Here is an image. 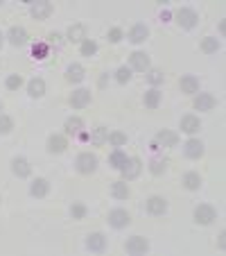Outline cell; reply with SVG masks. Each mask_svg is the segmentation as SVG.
Returning <instances> with one entry per match:
<instances>
[{
  "label": "cell",
  "mask_w": 226,
  "mask_h": 256,
  "mask_svg": "<svg viewBox=\"0 0 226 256\" xmlns=\"http://www.w3.org/2000/svg\"><path fill=\"white\" fill-rule=\"evenodd\" d=\"M111 195L115 197V200H127V197L131 195L129 186H127V181L122 179V181H113L111 184Z\"/></svg>",
  "instance_id": "obj_20"
},
{
  "label": "cell",
  "mask_w": 226,
  "mask_h": 256,
  "mask_svg": "<svg viewBox=\"0 0 226 256\" xmlns=\"http://www.w3.org/2000/svg\"><path fill=\"white\" fill-rule=\"evenodd\" d=\"M95 52H97V43L90 41V39H86V41L82 43V54L84 57H93Z\"/></svg>",
  "instance_id": "obj_34"
},
{
  "label": "cell",
  "mask_w": 226,
  "mask_h": 256,
  "mask_svg": "<svg viewBox=\"0 0 226 256\" xmlns=\"http://www.w3.org/2000/svg\"><path fill=\"white\" fill-rule=\"evenodd\" d=\"M120 39H122V30H120V27H111V30H109V41L118 43Z\"/></svg>",
  "instance_id": "obj_41"
},
{
  "label": "cell",
  "mask_w": 226,
  "mask_h": 256,
  "mask_svg": "<svg viewBox=\"0 0 226 256\" xmlns=\"http://www.w3.org/2000/svg\"><path fill=\"white\" fill-rule=\"evenodd\" d=\"M147 211L152 215H163L167 211V202L165 197H158V195H152L147 200Z\"/></svg>",
  "instance_id": "obj_10"
},
{
  "label": "cell",
  "mask_w": 226,
  "mask_h": 256,
  "mask_svg": "<svg viewBox=\"0 0 226 256\" xmlns=\"http://www.w3.org/2000/svg\"><path fill=\"white\" fill-rule=\"evenodd\" d=\"M12 170H14V175H16V177L25 179V177H30L32 166H30V161H27V159H23V156H16V159L12 161Z\"/></svg>",
  "instance_id": "obj_9"
},
{
  "label": "cell",
  "mask_w": 226,
  "mask_h": 256,
  "mask_svg": "<svg viewBox=\"0 0 226 256\" xmlns=\"http://www.w3.org/2000/svg\"><path fill=\"white\" fill-rule=\"evenodd\" d=\"M0 111H2V102H0Z\"/></svg>",
  "instance_id": "obj_45"
},
{
  "label": "cell",
  "mask_w": 226,
  "mask_h": 256,
  "mask_svg": "<svg viewBox=\"0 0 226 256\" xmlns=\"http://www.w3.org/2000/svg\"><path fill=\"white\" fill-rule=\"evenodd\" d=\"M30 193L34 197H45L50 193V181L48 179H36L34 184L30 186Z\"/></svg>",
  "instance_id": "obj_24"
},
{
  "label": "cell",
  "mask_w": 226,
  "mask_h": 256,
  "mask_svg": "<svg viewBox=\"0 0 226 256\" xmlns=\"http://www.w3.org/2000/svg\"><path fill=\"white\" fill-rule=\"evenodd\" d=\"M30 14L36 18V21H43V18H48L50 14H52V5H50L48 0H39V2H32Z\"/></svg>",
  "instance_id": "obj_7"
},
{
  "label": "cell",
  "mask_w": 226,
  "mask_h": 256,
  "mask_svg": "<svg viewBox=\"0 0 226 256\" xmlns=\"http://www.w3.org/2000/svg\"><path fill=\"white\" fill-rule=\"evenodd\" d=\"M82 127H84V123L77 116H72V118L66 120V134H68V136H79V134H82Z\"/></svg>",
  "instance_id": "obj_25"
},
{
  "label": "cell",
  "mask_w": 226,
  "mask_h": 256,
  "mask_svg": "<svg viewBox=\"0 0 226 256\" xmlns=\"http://www.w3.org/2000/svg\"><path fill=\"white\" fill-rule=\"evenodd\" d=\"M202 50L206 54L217 52V50H220V41H217V39H213V36H206V39L202 41Z\"/></svg>",
  "instance_id": "obj_31"
},
{
  "label": "cell",
  "mask_w": 226,
  "mask_h": 256,
  "mask_svg": "<svg viewBox=\"0 0 226 256\" xmlns=\"http://www.w3.org/2000/svg\"><path fill=\"white\" fill-rule=\"evenodd\" d=\"M90 102V91H86V89H77L75 93L70 96V104H72V109H84L86 104Z\"/></svg>",
  "instance_id": "obj_11"
},
{
  "label": "cell",
  "mask_w": 226,
  "mask_h": 256,
  "mask_svg": "<svg viewBox=\"0 0 226 256\" xmlns=\"http://www.w3.org/2000/svg\"><path fill=\"white\" fill-rule=\"evenodd\" d=\"M217 245H220V250H224V247H226V231L220 233V240H217Z\"/></svg>",
  "instance_id": "obj_43"
},
{
  "label": "cell",
  "mask_w": 226,
  "mask_h": 256,
  "mask_svg": "<svg viewBox=\"0 0 226 256\" xmlns=\"http://www.w3.org/2000/svg\"><path fill=\"white\" fill-rule=\"evenodd\" d=\"M48 41L52 43V46H61V36L57 34V32H54V34H50V36H48Z\"/></svg>",
  "instance_id": "obj_42"
},
{
  "label": "cell",
  "mask_w": 226,
  "mask_h": 256,
  "mask_svg": "<svg viewBox=\"0 0 226 256\" xmlns=\"http://www.w3.org/2000/svg\"><path fill=\"white\" fill-rule=\"evenodd\" d=\"M32 52H34L36 59H43V57H48V43H36Z\"/></svg>",
  "instance_id": "obj_40"
},
{
  "label": "cell",
  "mask_w": 226,
  "mask_h": 256,
  "mask_svg": "<svg viewBox=\"0 0 226 256\" xmlns=\"http://www.w3.org/2000/svg\"><path fill=\"white\" fill-rule=\"evenodd\" d=\"M97 168V156L90 154V152H82L77 156V170L82 175H90Z\"/></svg>",
  "instance_id": "obj_4"
},
{
  "label": "cell",
  "mask_w": 226,
  "mask_h": 256,
  "mask_svg": "<svg viewBox=\"0 0 226 256\" xmlns=\"http://www.w3.org/2000/svg\"><path fill=\"white\" fill-rule=\"evenodd\" d=\"M14 129V120L9 116H2L0 113V134H9Z\"/></svg>",
  "instance_id": "obj_35"
},
{
  "label": "cell",
  "mask_w": 226,
  "mask_h": 256,
  "mask_svg": "<svg viewBox=\"0 0 226 256\" xmlns=\"http://www.w3.org/2000/svg\"><path fill=\"white\" fill-rule=\"evenodd\" d=\"M158 102H161V91L158 89H149L147 93H145V107L156 109L158 107Z\"/></svg>",
  "instance_id": "obj_29"
},
{
  "label": "cell",
  "mask_w": 226,
  "mask_h": 256,
  "mask_svg": "<svg viewBox=\"0 0 226 256\" xmlns=\"http://www.w3.org/2000/svg\"><path fill=\"white\" fill-rule=\"evenodd\" d=\"M215 107H217V100L210 93H199L195 98V109H199V111H213Z\"/></svg>",
  "instance_id": "obj_8"
},
{
  "label": "cell",
  "mask_w": 226,
  "mask_h": 256,
  "mask_svg": "<svg viewBox=\"0 0 226 256\" xmlns=\"http://www.w3.org/2000/svg\"><path fill=\"white\" fill-rule=\"evenodd\" d=\"M107 141L111 145H115V148H122V145L127 143V134H122V131H111Z\"/></svg>",
  "instance_id": "obj_32"
},
{
  "label": "cell",
  "mask_w": 226,
  "mask_h": 256,
  "mask_svg": "<svg viewBox=\"0 0 226 256\" xmlns=\"http://www.w3.org/2000/svg\"><path fill=\"white\" fill-rule=\"evenodd\" d=\"M156 143H161L163 148H172V145L179 143V136L174 134V131L163 129V131H158V134H156Z\"/></svg>",
  "instance_id": "obj_23"
},
{
  "label": "cell",
  "mask_w": 226,
  "mask_h": 256,
  "mask_svg": "<svg viewBox=\"0 0 226 256\" xmlns=\"http://www.w3.org/2000/svg\"><path fill=\"white\" fill-rule=\"evenodd\" d=\"M86 247H89L90 252H104V247H107V238H104V233H100V231L90 233L89 238H86Z\"/></svg>",
  "instance_id": "obj_12"
},
{
  "label": "cell",
  "mask_w": 226,
  "mask_h": 256,
  "mask_svg": "<svg viewBox=\"0 0 226 256\" xmlns=\"http://www.w3.org/2000/svg\"><path fill=\"white\" fill-rule=\"evenodd\" d=\"M68 41L72 43H84L86 41V27L82 23H72L68 27Z\"/></svg>",
  "instance_id": "obj_14"
},
{
  "label": "cell",
  "mask_w": 226,
  "mask_h": 256,
  "mask_svg": "<svg viewBox=\"0 0 226 256\" xmlns=\"http://www.w3.org/2000/svg\"><path fill=\"white\" fill-rule=\"evenodd\" d=\"M107 138H109V129L100 125V127H95V129H93V134H90V143L100 148V145L107 143Z\"/></svg>",
  "instance_id": "obj_27"
},
{
  "label": "cell",
  "mask_w": 226,
  "mask_h": 256,
  "mask_svg": "<svg viewBox=\"0 0 226 256\" xmlns=\"http://www.w3.org/2000/svg\"><path fill=\"white\" fill-rule=\"evenodd\" d=\"M213 220H217V211L210 204H199L195 208V222L197 225H210Z\"/></svg>",
  "instance_id": "obj_3"
},
{
  "label": "cell",
  "mask_w": 226,
  "mask_h": 256,
  "mask_svg": "<svg viewBox=\"0 0 226 256\" xmlns=\"http://www.w3.org/2000/svg\"><path fill=\"white\" fill-rule=\"evenodd\" d=\"M183 186L188 188V191H197L199 186H202V177L197 173H185L183 175Z\"/></svg>",
  "instance_id": "obj_28"
},
{
  "label": "cell",
  "mask_w": 226,
  "mask_h": 256,
  "mask_svg": "<svg viewBox=\"0 0 226 256\" xmlns=\"http://www.w3.org/2000/svg\"><path fill=\"white\" fill-rule=\"evenodd\" d=\"M125 250L129 252V254H145V252L149 250V243L143 238V236H131V238L127 240Z\"/></svg>",
  "instance_id": "obj_6"
},
{
  "label": "cell",
  "mask_w": 226,
  "mask_h": 256,
  "mask_svg": "<svg viewBox=\"0 0 226 256\" xmlns=\"http://www.w3.org/2000/svg\"><path fill=\"white\" fill-rule=\"evenodd\" d=\"M165 168H167V161L165 159H154L152 161V163H149V170H152V173L154 175H161V173H165Z\"/></svg>",
  "instance_id": "obj_36"
},
{
  "label": "cell",
  "mask_w": 226,
  "mask_h": 256,
  "mask_svg": "<svg viewBox=\"0 0 226 256\" xmlns=\"http://www.w3.org/2000/svg\"><path fill=\"white\" fill-rule=\"evenodd\" d=\"M183 152H185L188 159H199V156L203 154V143H202V141H197V138H190V141L185 143Z\"/></svg>",
  "instance_id": "obj_15"
},
{
  "label": "cell",
  "mask_w": 226,
  "mask_h": 256,
  "mask_svg": "<svg viewBox=\"0 0 226 256\" xmlns=\"http://www.w3.org/2000/svg\"><path fill=\"white\" fill-rule=\"evenodd\" d=\"M27 93H30L32 98H41L43 93H45V82H43L41 77H34L27 84Z\"/></svg>",
  "instance_id": "obj_26"
},
{
  "label": "cell",
  "mask_w": 226,
  "mask_h": 256,
  "mask_svg": "<svg viewBox=\"0 0 226 256\" xmlns=\"http://www.w3.org/2000/svg\"><path fill=\"white\" fill-rule=\"evenodd\" d=\"M129 222H131V218L125 208H113L111 213H109V225L115 227V229H122V227H127Z\"/></svg>",
  "instance_id": "obj_5"
},
{
  "label": "cell",
  "mask_w": 226,
  "mask_h": 256,
  "mask_svg": "<svg viewBox=\"0 0 226 256\" xmlns=\"http://www.w3.org/2000/svg\"><path fill=\"white\" fill-rule=\"evenodd\" d=\"M125 161H127L125 152H122V150H115V152L109 156V166H113V168H118V170H120V168L125 166Z\"/></svg>",
  "instance_id": "obj_30"
},
{
  "label": "cell",
  "mask_w": 226,
  "mask_h": 256,
  "mask_svg": "<svg viewBox=\"0 0 226 256\" xmlns=\"http://www.w3.org/2000/svg\"><path fill=\"white\" fill-rule=\"evenodd\" d=\"M147 34H149L147 25H145V23H136L134 27H131V32H129V41L131 43H143L145 39H147Z\"/></svg>",
  "instance_id": "obj_16"
},
{
  "label": "cell",
  "mask_w": 226,
  "mask_h": 256,
  "mask_svg": "<svg viewBox=\"0 0 226 256\" xmlns=\"http://www.w3.org/2000/svg\"><path fill=\"white\" fill-rule=\"evenodd\" d=\"M68 148V141H66V136H59V134H54V136L48 138V150L52 152V154H61L64 150Z\"/></svg>",
  "instance_id": "obj_18"
},
{
  "label": "cell",
  "mask_w": 226,
  "mask_h": 256,
  "mask_svg": "<svg viewBox=\"0 0 226 256\" xmlns=\"http://www.w3.org/2000/svg\"><path fill=\"white\" fill-rule=\"evenodd\" d=\"M147 79H149V84H154V86H158V84H163L165 75H163V71H158V68H152V71L147 73Z\"/></svg>",
  "instance_id": "obj_33"
},
{
  "label": "cell",
  "mask_w": 226,
  "mask_h": 256,
  "mask_svg": "<svg viewBox=\"0 0 226 256\" xmlns=\"http://www.w3.org/2000/svg\"><path fill=\"white\" fill-rule=\"evenodd\" d=\"M9 41H12V46H25V43H27V32H25V27L14 25L12 30H9Z\"/></svg>",
  "instance_id": "obj_21"
},
{
  "label": "cell",
  "mask_w": 226,
  "mask_h": 256,
  "mask_svg": "<svg viewBox=\"0 0 226 256\" xmlns=\"http://www.w3.org/2000/svg\"><path fill=\"white\" fill-rule=\"evenodd\" d=\"M21 84H23V77H21V75H9V77H7V89L16 91V89H21Z\"/></svg>",
  "instance_id": "obj_39"
},
{
  "label": "cell",
  "mask_w": 226,
  "mask_h": 256,
  "mask_svg": "<svg viewBox=\"0 0 226 256\" xmlns=\"http://www.w3.org/2000/svg\"><path fill=\"white\" fill-rule=\"evenodd\" d=\"M0 46H2V34H0Z\"/></svg>",
  "instance_id": "obj_44"
},
{
  "label": "cell",
  "mask_w": 226,
  "mask_h": 256,
  "mask_svg": "<svg viewBox=\"0 0 226 256\" xmlns=\"http://www.w3.org/2000/svg\"><path fill=\"white\" fill-rule=\"evenodd\" d=\"M143 170V161L138 159V156H127L125 166L120 168V173H122V179L125 181H131V179H136Z\"/></svg>",
  "instance_id": "obj_1"
},
{
  "label": "cell",
  "mask_w": 226,
  "mask_h": 256,
  "mask_svg": "<svg viewBox=\"0 0 226 256\" xmlns=\"http://www.w3.org/2000/svg\"><path fill=\"white\" fill-rule=\"evenodd\" d=\"M199 127H202V123L192 113H188V116L181 118V131H185V134H195V131H199Z\"/></svg>",
  "instance_id": "obj_17"
},
{
  "label": "cell",
  "mask_w": 226,
  "mask_h": 256,
  "mask_svg": "<svg viewBox=\"0 0 226 256\" xmlns=\"http://www.w3.org/2000/svg\"><path fill=\"white\" fill-rule=\"evenodd\" d=\"M129 61H131V68H134V71H140V73L149 71V57L145 52H134L129 57Z\"/></svg>",
  "instance_id": "obj_13"
},
{
  "label": "cell",
  "mask_w": 226,
  "mask_h": 256,
  "mask_svg": "<svg viewBox=\"0 0 226 256\" xmlns=\"http://www.w3.org/2000/svg\"><path fill=\"white\" fill-rule=\"evenodd\" d=\"M179 86H181L183 93H197V91H199V79H197L195 75H183L181 82H179Z\"/></svg>",
  "instance_id": "obj_22"
},
{
  "label": "cell",
  "mask_w": 226,
  "mask_h": 256,
  "mask_svg": "<svg viewBox=\"0 0 226 256\" xmlns=\"http://www.w3.org/2000/svg\"><path fill=\"white\" fill-rule=\"evenodd\" d=\"M84 75H86V71H84V66L82 64H70L68 66V71H66V79L68 82H82Z\"/></svg>",
  "instance_id": "obj_19"
},
{
  "label": "cell",
  "mask_w": 226,
  "mask_h": 256,
  "mask_svg": "<svg viewBox=\"0 0 226 256\" xmlns=\"http://www.w3.org/2000/svg\"><path fill=\"white\" fill-rule=\"evenodd\" d=\"M70 215H72V218H77V220H82V218H84V215H86V206H84V204H72V206H70Z\"/></svg>",
  "instance_id": "obj_38"
},
{
  "label": "cell",
  "mask_w": 226,
  "mask_h": 256,
  "mask_svg": "<svg viewBox=\"0 0 226 256\" xmlns=\"http://www.w3.org/2000/svg\"><path fill=\"white\" fill-rule=\"evenodd\" d=\"M115 79H118L120 84H125L131 79V71L127 68V66H122V68H118V73H115Z\"/></svg>",
  "instance_id": "obj_37"
},
{
  "label": "cell",
  "mask_w": 226,
  "mask_h": 256,
  "mask_svg": "<svg viewBox=\"0 0 226 256\" xmlns=\"http://www.w3.org/2000/svg\"><path fill=\"white\" fill-rule=\"evenodd\" d=\"M197 21H199V16H197L195 9H190V7H181L177 12V23L183 27V30H192L197 25Z\"/></svg>",
  "instance_id": "obj_2"
}]
</instances>
